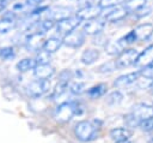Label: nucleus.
Returning <instances> with one entry per match:
<instances>
[{
  "instance_id": "f257e3e1",
  "label": "nucleus",
  "mask_w": 153,
  "mask_h": 143,
  "mask_svg": "<svg viewBox=\"0 0 153 143\" xmlns=\"http://www.w3.org/2000/svg\"><path fill=\"white\" fill-rule=\"evenodd\" d=\"M102 123L94 120H80L74 126V135L81 142H91L98 138Z\"/></svg>"
},
{
  "instance_id": "f03ea898",
  "label": "nucleus",
  "mask_w": 153,
  "mask_h": 143,
  "mask_svg": "<svg viewBox=\"0 0 153 143\" xmlns=\"http://www.w3.org/2000/svg\"><path fill=\"white\" fill-rule=\"evenodd\" d=\"M137 55H139V52H137L136 48L129 47V48L124 49L115 59V64H116L117 70H122V68H127L129 66H134Z\"/></svg>"
},
{
  "instance_id": "7ed1b4c3",
  "label": "nucleus",
  "mask_w": 153,
  "mask_h": 143,
  "mask_svg": "<svg viewBox=\"0 0 153 143\" xmlns=\"http://www.w3.org/2000/svg\"><path fill=\"white\" fill-rule=\"evenodd\" d=\"M81 22L82 20L78 16H71V17L59 22L56 24V30H57L59 34H62L63 36H66V35L71 34L72 31L76 30Z\"/></svg>"
},
{
  "instance_id": "20e7f679",
  "label": "nucleus",
  "mask_w": 153,
  "mask_h": 143,
  "mask_svg": "<svg viewBox=\"0 0 153 143\" xmlns=\"http://www.w3.org/2000/svg\"><path fill=\"white\" fill-rule=\"evenodd\" d=\"M45 41L47 40L44 37V32H32L25 40V48L29 52H39L41 49H43Z\"/></svg>"
},
{
  "instance_id": "39448f33",
  "label": "nucleus",
  "mask_w": 153,
  "mask_h": 143,
  "mask_svg": "<svg viewBox=\"0 0 153 143\" xmlns=\"http://www.w3.org/2000/svg\"><path fill=\"white\" fill-rule=\"evenodd\" d=\"M49 87H50L49 81L35 79V81L29 83V85L26 87V90H27V94L31 97L37 99V97H41L42 95H44L49 90Z\"/></svg>"
},
{
  "instance_id": "423d86ee",
  "label": "nucleus",
  "mask_w": 153,
  "mask_h": 143,
  "mask_svg": "<svg viewBox=\"0 0 153 143\" xmlns=\"http://www.w3.org/2000/svg\"><path fill=\"white\" fill-rule=\"evenodd\" d=\"M85 38H86V34L84 32V30H74L71 34L63 36L62 42L65 46L69 47V48H80L84 43H85Z\"/></svg>"
},
{
  "instance_id": "0eeeda50",
  "label": "nucleus",
  "mask_w": 153,
  "mask_h": 143,
  "mask_svg": "<svg viewBox=\"0 0 153 143\" xmlns=\"http://www.w3.org/2000/svg\"><path fill=\"white\" fill-rule=\"evenodd\" d=\"M75 115L73 102H63L55 111V119L59 123H67Z\"/></svg>"
},
{
  "instance_id": "6e6552de",
  "label": "nucleus",
  "mask_w": 153,
  "mask_h": 143,
  "mask_svg": "<svg viewBox=\"0 0 153 143\" xmlns=\"http://www.w3.org/2000/svg\"><path fill=\"white\" fill-rule=\"evenodd\" d=\"M151 65H153V44H149L143 50L139 52V55L134 64V66L139 71H141Z\"/></svg>"
},
{
  "instance_id": "1a4fd4ad",
  "label": "nucleus",
  "mask_w": 153,
  "mask_h": 143,
  "mask_svg": "<svg viewBox=\"0 0 153 143\" xmlns=\"http://www.w3.org/2000/svg\"><path fill=\"white\" fill-rule=\"evenodd\" d=\"M103 10L98 6V4L96 5H87V6H84L81 8H79L75 13V16H78L81 20H92V19H96L98 18L100 14H102Z\"/></svg>"
},
{
  "instance_id": "9d476101",
  "label": "nucleus",
  "mask_w": 153,
  "mask_h": 143,
  "mask_svg": "<svg viewBox=\"0 0 153 143\" xmlns=\"http://www.w3.org/2000/svg\"><path fill=\"white\" fill-rule=\"evenodd\" d=\"M140 76H141V71H139V70H136V71H134V72L126 73V75H121V76H118V77L114 81L112 85H114L115 88H117V89L128 88V87H130L131 84H134V83L139 79Z\"/></svg>"
},
{
  "instance_id": "9b49d317",
  "label": "nucleus",
  "mask_w": 153,
  "mask_h": 143,
  "mask_svg": "<svg viewBox=\"0 0 153 143\" xmlns=\"http://www.w3.org/2000/svg\"><path fill=\"white\" fill-rule=\"evenodd\" d=\"M71 16H72V10L67 6H54L48 10V18H50L57 23L71 17Z\"/></svg>"
},
{
  "instance_id": "f8f14e48",
  "label": "nucleus",
  "mask_w": 153,
  "mask_h": 143,
  "mask_svg": "<svg viewBox=\"0 0 153 143\" xmlns=\"http://www.w3.org/2000/svg\"><path fill=\"white\" fill-rule=\"evenodd\" d=\"M105 28V20L100 18H96L92 20H88L84 24L82 30L86 35H99Z\"/></svg>"
},
{
  "instance_id": "ddd939ff",
  "label": "nucleus",
  "mask_w": 153,
  "mask_h": 143,
  "mask_svg": "<svg viewBox=\"0 0 153 143\" xmlns=\"http://www.w3.org/2000/svg\"><path fill=\"white\" fill-rule=\"evenodd\" d=\"M135 34L139 42H147L153 36V24L152 23H141L135 28Z\"/></svg>"
},
{
  "instance_id": "4468645a",
  "label": "nucleus",
  "mask_w": 153,
  "mask_h": 143,
  "mask_svg": "<svg viewBox=\"0 0 153 143\" xmlns=\"http://www.w3.org/2000/svg\"><path fill=\"white\" fill-rule=\"evenodd\" d=\"M128 16H129L128 11L121 5V6L114 7L111 11H109L106 14H104V16H103V19H104L105 22L117 23V22H121V20L126 19Z\"/></svg>"
},
{
  "instance_id": "2eb2a0df",
  "label": "nucleus",
  "mask_w": 153,
  "mask_h": 143,
  "mask_svg": "<svg viewBox=\"0 0 153 143\" xmlns=\"http://www.w3.org/2000/svg\"><path fill=\"white\" fill-rule=\"evenodd\" d=\"M141 121L153 118V105H147L143 102H139L136 105H134L133 111H131Z\"/></svg>"
},
{
  "instance_id": "dca6fc26",
  "label": "nucleus",
  "mask_w": 153,
  "mask_h": 143,
  "mask_svg": "<svg viewBox=\"0 0 153 143\" xmlns=\"http://www.w3.org/2000/svg\"><path fill=\"white\" fill-rule=\"evenodd\" d=\"M17 20H16V13L14 12H8L2 16L0 19V34H6L14 26H17Z\"/></svg>"
},
{
  "instance_id": "f3484780",
  "label": "nucleus",
  "mask_w": 153,
  "mask_h": 143,
  "mask_svg": "<svg viewBox=\"0 0 153 143\" xmlns=\"http://www.w3.org/2000/svg\"><path fill=\"white\" fill-rule=\"evenodd\" d=\"M33 73L36 76L37 79H43V81H49V78H51L55 73V68L50 65V64H45V65H37L33 68Z\"/></svg>"
},
{
  "instance_id": "a211bd4d",
  "label": "nucleus",
  "mask_w": 153,
  "mask_h": 143,
  "mask_svg": "<svg viewBox=\"0 0 153 143\" xmlns=\"http://www.w3.org/2000/svg\"><path fill=\"white\" fill-rule=\"evenodd\" d=\"M131 135H133V131L129 130L128 127H115L110 131V137L115 142L129 139L131 137Z\"/></svg>"
},
{
  "instance_id": "6ab92c4d",
  "label": "nucleus",
  "mask_w": 153,
  "mask_h": 143,
  "mask_svg": "<svg viewBox=\"0 0 153 143\" xmlns=\"http://www.w3.org/2000/svg\"><path fill=\"white\" fill-rule=\"evenodd\" d=\"M99 55H100V53L97 48H87L82 52V54L80 56V60L85 65H92L93 62H96L98 60Z\"/></svg>"
},
{
  "instance_id": "aec40b11",
  "label": "nucleus",
  "mask_w": 153,
  "mask_h": 143,
  "mask_svg": "<svg viewBox=\"0 0 153 143\" xmlns=\"http://www.w3.org/2000/svg\"><path fill=\"white\" fill-rule=\"evenodd\" d=\"M106 91H108V85H106L105 83H98V84L91 87V88L86 91V94H87V96H88L90 99L96 100V99H99V97L104 96V95L106 94Z\"/></svg>"
},
{
  "instance_id": "412c9836",
  "label": "nucleus",
  "mask_w": 153,
  "mask_h": 143,
  "mask_svg": "<svg viewBox=\"0 0 153 143\" xmlns=\"http://www.w3.org/2000/svg\"><path fill=\"white\" fill-rule=\"evenodd\" d=\"M122 6L128 11L129 14H131L140 8L147 6V0H126Z\"/></svg>"
},
{
  "instance_id": "4be33fe9",
  "label": "nucleus",
  "mask_w": 153,
  "mask_h": 143,
  "mask_svg": "<svg viewBox=\"0 0 153 143\" xmlns=\"http://www.w3.org/2000/svg\"><path fill=\"white\" fill-rule=\"evenodd\" d=\"M104 49H105V52H106L109 55H115V56H117V55H120V54H121L124 49H127V48H124V47L120 43V41L116 40V41H109V42L105 44Z\"/></svg>"
},
{
  "instance_id": "5701e85b",
  "label": "nucleus",
  "mask_w": 153,
  "mask_h": 143,
  "mask_svg": "<svg viewBox=\"0 0 153 143\" xmlns=\"http://www.w3.org/2000/svg\"><path fill=\"white\" fill-rule=\"evenodd\" d=\"M62 44H63L62 38H59V37H49V38H47L43 49L51 54V53H55L56 50H59V48Z\"/></svg>"
},
{
  "instance_id": "b1692460",
  "label": "nucleus",
  "mask_w": 153,
  "mask_h": 143,
  "mask_svg": "<svg viewBox=\"0 0 153 143\" xmlns=\"http://www.w3.org/2000/svg\"><path fill=\"white\" fill-rule=\"evenodd\" d=\"M36 66H37V64H36V60H35V59L24 58V59H22L20 61L17 62L16 68H17L19 72H27V71H30V70H33Z\"/></svg>"
},
{
  "instance_id": "393cba45",
  "label": "nucleus",
  "mask_w": 153,
  "mask_h": 143,
  "mask_svg": "<svg viewBox=\"0 0 153 143\" xmlns=\"http://www.w3.org/2000/svg\"><path fill=\"white\" fill-rule=\"evenodd\" d=\"M118 41H120V43H121L124 48H129V46H130V44H133V43L137 42V37H136L135 30H134V29H131V30H130V31H128L126 35H123L122 37H120V38H118Z\"/></svg>"
},
{
  "instance_id": "a878e982",
  "label": "nucleus",
  "mask_w": 153,
  "mask_h": 143,
  "mask_svg": "<svg viewBox=\"0 0 153 143\" xmlns=\"http://www.w3.org/2000/svg\"><path fill=\"white\" fill-rule=\"evenodd\" d=\"M124 124H126V127H128L129 130H134L136 127H140V124H141V120L133 113H128L124 115Z\"/></svg>"
},
{
  "instance_id": "bb28decb",
  "label": "nucleus",
  "mask_w": 153,
  "mask_h": 143,
  "mask_svg": "<svg viewBox=\"0 0 153 143\" xmlns=\"http://www.w3.org/2000/svg\"><path fill=\"white\" fill-rule=\"evenodd\" d=\"M122 100H123V94L120 90H114L106 96V102L108 105H111V106H116L121 103Z\"/></svg>"
},
{
  "instance_id": "cd10ccee",
  "label": "nucleus",
  "mask_w": 153,
  "mask_h": 143,
  "mask_svg": "<svg viewBox=\"0 0 153 143\" xmlns=\"http://www.w3.org/2000/svg\"><path fill=\"white\" fill-rule=\"evenodd\" d=\"M124 1L126 0H99L97 4L102 10H105V8H114L121 6L124 4Z\"/></svg>"
},
{
  "instance_id": "c85d7f7f",
  "label": "nucleus",
  "mask_w": 153,
  "mask_h": 143,
  "mask_svg": "<svg viewBox=\"0 0 153 143\" xmlns=\"http://www.w3.org/2000/svg\"><path fill=\"white\" fill-rule=\"evenodd\" d=\"M35 60H36V64L37 65H45V64H49L50 62L51 56H50V53H48L44 49H41L39 52H37V55H36Z\"/></svg>"
},
{
  "instance_id": "c756f323",
  "label": "nucleus",
  "mask_w": 153,
  "mask_h": 143,
  "mask_svg": "<svg viewBox=\"0 0 153 143\" xmlns=\"http://www.w3.org/2000/svg\"><path fill=\"white\" fill-rule=\"evenodd\" d=\"M134 84L139 89H151L152 85H153V79H151V78H148V77H146L141 73V76L139 77V79Z\"/></svg>"
},
{
  "instance_id": "7c9ffc66",
  "label": "nucleus",
  "mask_w": 153,
  "mask_h": 143,
  "mask_svg": "<svg viewBox=\"0 0 153 143\" xmlns=\"http://www.w3.org/2000/svg\"><path fill=\"white\" fill-rule=\"evenodd\" d=\"M67 88H68V83H65V82H60V81H57L56 85H55V87H54V89H53L51 99L60 97L62 94H65V93H66Z\"/></svg>"
},
{
  "instance_id": "2f4dec72",
  "label": "nucleus",
  "mask_w": 153,
  "mask_h": 143,
  "mask_svg": "<svg viewBox=\"0 0 153 143\" xmlns=\"http://www.w3.org/2000/svg\"><path fill=\"white\" fill-rule=\"evenodd\" d=\"M115 70H117L116 67V64H115V60H111V61H106L104 64H102L100 66L97 67V72H100V73H110V72H114Z\"/></svg>"
},
{
  "instance_id": "473e14b6",
  "label": "nucleus",
  "mask_w": 153,
  "mask_h": 143,
  "mask_svg": "<svg viewBox=\"0 0 153 143\" xmlns=\"http://www.w3.org/2000/svg\"><path fill=\"white\" fill-rule=\"evenodd\" d=\"M16 55L13 47H1L0 48V58L5 59V60H11L13 59Z\"/></svg>"
},
{
  "instance_id": "72a5a7b5",
  "label": "nucleus",
  "mask_w": 153,
  "mask_h": 143,
  "mask_svg": "<svg viewBox=\"0 0 153 143\" xmlns=\"http://www.w3.org/2000/svg\"><path fill=\"white\" fill-rule=\"evenodd\" d=\"M85 89V83L84 82H73L71 85H69V91L74 95H80Z\"/></svg>"
},
{
  "instance_id": "f704fd0d",
  "label": "nucleus",
  "mask_w": 153,
  "mask_h": 143,
  "mask_svg": "<svg viewBox=\"0 0 153 143\" xmlns=\"http://www.w3.org/2000/svg\"><path fill=\"white\" fill-rule=\"evenodd\" d=\"M151 12H152V8H151L149 6H145V7L140 8L139 11L131 13V16L137 20V19H141V18H143V17H147L148 14H151Z\"/></svg>"
},
{
  "instance_id": "c9c22d12",
  "label": "nucleus",
  "mask_w": 153,
  "mask_h": 143,
  "mask_svg": "<svg viewBox=\"0 0 153 143\" xmlns=\"http://www.w3.org/2000/svg\"><path fill=\"white\" fill-rule=\"evenodd\" d=\"M73 72L71 70H63L60 72L59 75V81L60 82H65V83H69L73 79Z\"/></svg>"
},
{
  "instance_id": "e433bc0d",
  "label": "nucleus",
  "mask_w": 153,
  "mask_h": 143,
  "mask_svg": "<svg viewBox=\"0 0 153 143\" xmlns=\"http://www.w3.org/2000/svg\"><path fill=\"white\" fill-rule=\"evenodd\" d=\"M54 25H55V20H53L50 18H45V19L41 20V23H39V26L43 30V32L44 31H49L50 29L54 28Z\"/></svg>"
},
{
  "instance_id": "4c0bfd02",
  "label": "nucleus",
  "mask_w": 153,
  "mask_h": 143,
  "mask_svg": "<svg viewBox=\"0 0 153 143\" xmlns=\"http://www.w3.org/2000/svg\"><path fill=\"white\" fill-rule=\"evenodd\" d=\"M140 129L142 131H145V132H151L153 130V118L142 120L141 124H140Z\"/></svg>"
},
{
  "instance_id": "58836bf2",
  "label": "nucleus",
  "mask_w": 153,
  "mask_h": 143,
  "mask_svg": "<svg viewBox=\"0 0 153 143\" xmlns=\"http://www.w3.org/2000/svg\"><path fill=\"white\" fill-rule=\"evenodd\" d=\"M93 44H102L103 47H105V44L109 42V40L106 38V37H104V36H102L100 34L99 35H96V37L93 38Z\"/></svg>"
},
{
  "instance_id": "ea45409f",
  "label": "nucleus",
  "mask_w": 153,
  "mask_h": 143,
  "mask_svg": "<svg viewBox=\"0 0 153 143\" xmlns=\"http://www.w3.org/2000/svg\"><path fill=\"white\" fill-rule=\"evenodd\" d=\"M141 73H142L143 76H146V77L153 79V65H151V66H148V67L141 70Z\"/></svg>"
},
{
  "instance_id": "a19ab883",
  "label": "nucleus",
  "mask_w": 153,
  "mask_h": 143,
  "mask_svg": "<svg viewBox=\"0 0 153 143\" xmlns=\"http://www.w3.org/2000/svg\"><path fill=\"white\" fill-rule=\"evenodd\" d=\"M7 4H8V0H0V12L5 11V8L7 7Z\"/></svg>"
},
{
  "instance_id": "79ce46f5",
  "label": "nucleus",
  "mask_w": 153,
  "mask_h": 143,
  "mask_svg": "<svg viewBox=\"0 0 153 143\" xmlns=\"http://www.w3.org/2000/svg\"><path fill=\"white\" fill-rule=\"evenodd\" d=\"M115 143H130V141L126 139V141H120V142H115Z\"/></svg>"
},
{
  "instance_id": "37998d69",
  "label": "nucleus",
  "mask_w": 153,
  "mask_h": 143,
  "mask_svg": "<svg viewBox=\"0 0 153 143\" xmlns=\"http://www.w3.org/2000/svg\"><path fill=\"white\" fill-rule=\"evenodd\" d=\"M148 143H153V136H151V138H149V141H148Z\"/></svg>"
},
{
  "instance_id": "c03bdc74",
  "label": "nucleus",
  "mask_w": 153,
  "mask_h": 143,
  "mask_svg": "<svg viewBox=\"0 0 153 143\" xmlns=\"http://www.w3.org/2000/svg\"><path fill=\"white\" fill-rule=\"evenodd\" d=\"M151 93L153 94V85H152V88H151Z\"/></svg>"
},
{
  "instance_id": "a18cd8bd",
  "label": "nucleus",
  "mask_w": 153,
  "mask_h": 143,
  "mask_svg": "<svg viewBox=\"0 0 153 143\" xmlns=\"http://www.w3.org/2000/svg\"><path fill=\"white\" fill-rule=\"evenodd\" d=\"M149 133H151V136H153V130H152V131H151Z\"/></svg>"
}]
</instances>
